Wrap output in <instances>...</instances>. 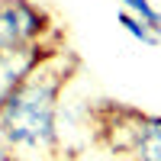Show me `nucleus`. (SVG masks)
Returning <instances> with one entry per match:
<instances>
[{
    "instance_id": "7ed1b4c3",
    "label": "nucleus",
    "mask_w": 161,
    "mask_h": 161,
    "mask_svg": "<svg viewBox=\"0 0 161 161\" xmlns=\"http://www.w3.org/2000/svg\"><path fill=\"white\" fill-rule=\"evenodd\" d=\"M39 64H42V48H39V42L13 48V52H0V103L7 100V93L16 87L23 77H29Z\"/></svg>"
},
{
    "instance_id": "0eeeda50",
    "label": "nucleus",
    "mask_w": 161,
    "mask_h": 161,
    "mask_svg": "<svg viewBox=\"0 0 161 161\" xmlns=\"http://www.w3.org/2000/svg\"><path fill=\"white\" fill-rule=\"evenodd\" d=\"M0 161H13V158L7 155V148H3V145H0Z\"/></svg>"
},
{
    "instance_id": "6e6552de",
    "label": "nucleus",
    "mask_w": 161,
    "mask_h": 161,
    "mask_svg": "<svg viewBox=\"0 0 161 161\" xmlns=\"http://www.w3.org/2000/svg\"><path fill=\"white\" fill-rule=\"evenodd\" d=\"M132 161H136V158H132Z\"/></svg>"
},
{
    "instance_id": "39448f33",
    "label": "nucleus",
    "mask_w": 161,
    "mask_h": 161,
    "mask_svg": "<svg viewBox=\"0 0 161 161\" xmlns=\"http://www.w3.org/2000/svg\"><path fill=\"white\" fill-rule=\"evenodd\" d=\"M119 23L126 26V32H129V36H136V39H142L145 45H155V42H158V32L152 29L148 23H142L139 16H129V13H119Z\"/></svg>"
},
{
    "instance_id": "423d86ee",
    "label": "nucleus",
    "mask_w": 161,
    "mask_h": 161,
    "mask_svg": "<svg viewBox=\"0 0 161 161\" xmlns=\"http://www.w3.org/2000/svg\"><path fill=\"white\" fill-rule=\"evenodd\" d=\"M123 3H126L132 13H136L142 23H148L155 32L161 29V13H158V10H152V3H148V0H123Z\"/></svg>"
},
{
    "instance_id": "f257e3e1",
    "label": "nucleus",
    "mask_w": 161,
    "mask_h": 161,
    "mask_svg": "<svg viewBox=\"0 0 161 161\" xmlns=\"http://www.w3.org/2000/svg\"><path fill=\"white\" fill-rule=\"evenodd\" d=\"M64 74L36 68L23 77L0 103V136L13 148H48L58 139L55 116H58V93Z\"/></svg>"
},
{
    "instance_id": "20e7f679",
    "label": "nucleus",
    "mask_w": 161,
    "mask_h": 161,
    "mask_svg": "<svg viewBox=\"0 0 161 161\" xmlns=\"http://www.w3.org/2000/svg\"><path fill=\"white\" fill-rule=\"evenodd\" d=\"M136 161H161V116H145V126L132 148Z\"/></svg>"
},
{
    "instance_id": "f03ea898",
    "label": "nucleus",
    "mask_w": 161,
    "mask_h": 161,
    "mask_svg": "<svg viewBox=\"0 0 161 161\" xmlns=\"http://www.w3.org/2000/svg\"><path fill=\"white\" fill-rule=\"evenodd\" d=\"M45 29V13L29 0H0V52H13L39 42Z\"/></svg>"
}]
</instances>
